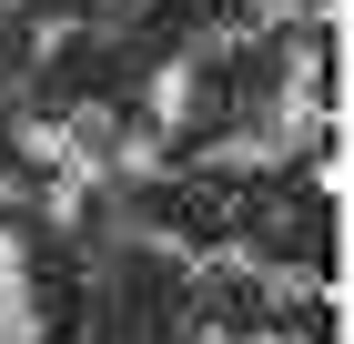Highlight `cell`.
I'll return each instance as SVG.
<instances>
[{
	"label": "cell",
	"instance_id": "1",
	"mask_svg": "<svg viewBox=\"0 0 354 344\" xmlns=\"http://www.w3.org/2000/svg\"><path fill=\"white\" fill-rule=\"evenodd\" d=\"M0 344H41V304H30V253L0 223Z\"/></svg>",
	"mask_w": 354,
	"mask_h": 344
},
{
	"label": "cell",
	"instance_id": "2",
	"mask_svg": "<svg viewBox=\"0 0 354 344\" xmlns=\"http://www.w3.org/2000/svg\"><path fill=\"white\" fill-rule=\"evenodd\" d=\"M192 102H203V61H162L152 71V132H183Z\"/></svg>",
	"mask_w": 354,
	"mask_h": 344
},
{
	"label": "cell",
	"instance_id": "3",
	"mask_svg": "<svg viewBox=\"0 0 354 344\" xmlns=\"http://www.w3.org/2000/svg\"><path fill=\"white\" fill-rule=\"evenodd\" d=\"M132 10H142V0H102V30H122V21H132Z\"/></svg>",
	"mask_w": 354,
	"mask_h": 344
},
{
	"label": "cell",
	"instance_id": "4",
	"mask_svg": "<svg viewBox=\"0 0 354 344\" xmlns=\"http://www.w3.org/2000/svg\"><path fill=\"white\" fill-rule=\"evenodd\" d=\"M253 344H283V334H253Z\"/></svg>",
	"mask_w": 354,
	"mask_h": 344
},
{
	"label": "cell",
	"instance_id": "5",
	"mask_svg": "<svg viewBox=\"0 0 354 344\" xmlns=\"http://www.w3.org/2000/svg\"><path fill=\"white\" fill-rule=\"evenodd\" d=\"M0 102H10V81H0Z\"/></svg>",
	"mask_w": 354,
	"mask_h": 344
},
{
	"label": "cell",
	"instance_id": "6",
	"mask_svg": "<svg viewBox=\"0 0 354 344\" xmlns=\"http://www.w3.org/2000/svg\"><path fill=\"white\" fill-rule=\"evenodd\" d=\"M0 10H21V0H0Z\"/></svg>",
	"mask_w": 354,
	"mask_h": 344
}]
</instances>
